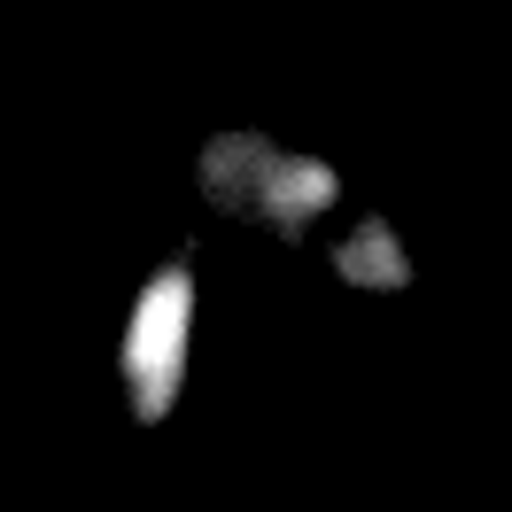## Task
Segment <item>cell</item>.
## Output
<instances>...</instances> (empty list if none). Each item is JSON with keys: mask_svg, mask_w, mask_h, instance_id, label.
<instances>
[{"mask_svg": "<svg viewBox=\"0 0 512 512\" xmlns=\"http://www.w3.org/2000/svg\"><path fill=\"white\" fill-rule=\"evenodd\" d=\"M194 179L210 194V210L225 218H249V225H272V233H311L319 210H334V163L319 156H288V148H272L264 132H218L202 163H194Z\"/></svg>", "mask_w": 512, "mask_h": 512, "instance_id": "6da1fadb", "label": "cell"}, {"mask_svg": "<svg viewBox=\"0 0 512 512\" xmlns=\"http://www.w3.org/2000/svg\"><path fill=\"white\" fill-rule=\"evenodd\" d=\"M187 350H194V264H187V256H171L156 280L132 295L125 350H117L125 404H132V419H140V427H156V419L179 404Z\"/></svg>", "mask_w": 512, "mask_h": 512, "instance_id": "7a4b0ae2", "label": "cell"}, {"mask_svg": "<svg viewBox=\"0 0 512 512\" xmlns=\"http://www.w3.org/2000/svg\"><path fill=\"white\" fill-rule=\"evenodd\" d=\"M326 256H334V272H342L350 288H404V280H412V256H404V241H396V225H388V218L350 225Z\"/></svg>", "mask_w": 512, "mask_h": 512, "instance_id": "3957f363", "label": "cell"}]
</instances>
